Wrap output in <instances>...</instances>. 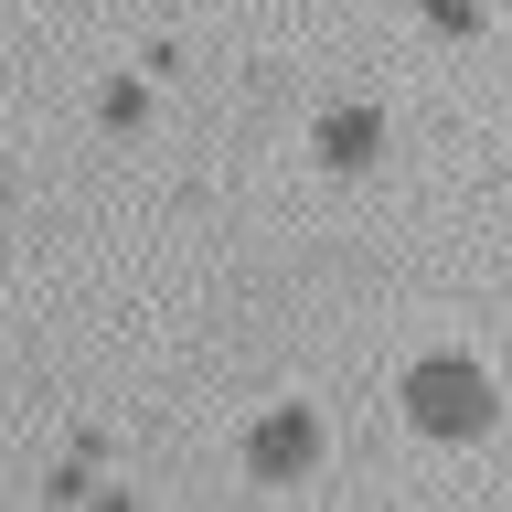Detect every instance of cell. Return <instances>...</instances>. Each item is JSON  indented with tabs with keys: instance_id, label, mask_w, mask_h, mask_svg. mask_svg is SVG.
<instances>
[{
	"instance_id": "277c9868",
	"label": "cell",
	"mask_w": 512,
	"mask_h": 512,
	"mask_svg": "<svg viewBox=\"0 0 512 512\" xmlns=\"http://www.w3.org/2000/svg\"><path fill=\"white\" fill-rule=\"evenodd\" d=\"M139 107H150V86H128V75H118V86H107V128H139Z\"/></svg>"
},
{
	"instance_id": "5b68a950",
	"label": "cell",
	"mask_w": 512,
	"mask_h": 512,
	"mask_svg": "<svg viewBox=\"0 0 512 512\" xmlns=\"http://www.w3.org/2000/svg\"><path fill=\"white\" fill-rule=\"evenodd\" d=\"M427 11H438V32H480V11H470V0H427Z\"/></svg>"
},
{
	"instance_id": "7a4b0ae2",
	"label": "cell",
	"mask_w": 512,
	"mask_h": 512,
	"mask_svg": "<svg viewBox=\"0 0 512 512\" xmlns=\"http://www.w3.org/2000/svg\"><path fill=\"white\" fill-rule=\"evenodd\" d=\"M310 459H320V416H310V406H267V416L246 427V470H256V480H299Z\"/></svg>"
},
{
	"instance_id": "8992f818",
	"label": "cell",
	"mask_w": 512,
	"mask_h": 512,
	"mask_svg": "<svg viewBox=\"0 0 512 512\" xmlns=\"http://www.w3.org/2000/svg\"><path fill=\"white\" fill-rule=\"evenodd\" d=\"M0 214H11V171H0Z\"/></svg>"
},
{
	"instance_id": "3957f363",
	"label": "cell",
	"mask_w": 512,
	"mask_h": 512,
	"mask_svg": "<svg viewBox=\"0 0 512 512\" xmlns=\"http://www.w3.org/2000/svg\"><path fill=\"white\" fill-rule=\"evenodd\" d=\"M374 150H384V118H374V107H331V118H320V160H331V171H363Z\"/></svg>"
},
{
	"instance_id": "6da1fadb",
	"label": "cell",
	"mask_w": 512,
	"mask_h": 512,
	"mask_svg": "<svg viewBox=\"0 0 512 512\" xmlns=\"http://www.w3.org/2000/svg\"><path fill=\"white\" fill-rule=\"evenodd\" d=\"M491 416H502V384L480 374L470 352H427V363L406 374V427L416 438L470 448V438H491Z\"/></svg>"
}]
</instances>
